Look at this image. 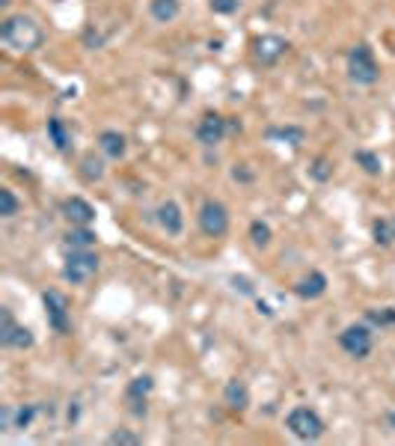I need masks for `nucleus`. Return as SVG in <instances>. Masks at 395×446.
Wrapping results in <instances>:
<instances>
[{
    "label": "nucleus",
    "mask_w": 395,
    "mask_h": 446,
    "mask_svg": "<svg viewBox=\"0 0 395 446\" xmlns=\"http://www.w3.org/2000/svg\"><path fill=\"white\" fill-rule=\"evenodd\" d=\"M368 321H375V325H395V309L387 306V309H368Z\"/></svg>",
    "instance_id": "29"
},
{
    "label": "nucleus",
    "mask_w": 395,
    "mask_h": 446,
    "mask_svg": "<svg viewBox=\"0 0 395 446\" xmlns=\"http://www.w3.org/2000/svg\"><path fill=\"white\" fill-rule=\"evenodd\" d=\"M63 215L66 220L71 223V227H90V223L95 220V208L81 200V196H69V200L63 203Z\"/></svg>",
    "instance_id": "11"
},
{
    "label": "nucleus",
    "mask_w": 395,
    "mask_h": 446,
    "mask_svg": "<svg viewBox=\"0 0 395 446\" xmlns=\"http://www.w3.org/2000/svg\"><path fill=\"white\" fill-rule=\"evenodd\" d=\"M30 345H33V333L27 330V327H15V330H12V337L6 339V345H4V349H30Z\"/></svg>",
    "instance_id": "25"
},
{
    "label": "nucleus",
    "mask_w": 395,
    "mask_h": 446,
    "mask_svg": "<svg viewBox=\"0 0 395 446\" xmlns=\"http://www.w3.org/2000/svg\"><path fill=\"white\" fill-rule=\"evenodd\" d=\"M223 402L229 411H247L250 407V390H247L244 381H229L223 390Z\"/></svg>",
    "instance_id": "12"
},
{
    "label": "nucleus",
    "mask_w": 395,
    "mask_h": 446,
    "mask_svg": "<svg viewBox=\"0 0 395 446\" xmlns=\"http://www.w3.org/2000/svg\"><path fill=\"white\" fill-rule=\"evenodd\" d=\"M66 244L71 247V250H90V247L95 244V232L90 227H71L69 235H66Z\"/></svg>",
    "instance_id": "17"
},
{
    "label": "nucleus",
    "mask_w": 395,
    "mask_h": 446,
    "mask_svg": "<svg viewBox=\"0 0 395 446\" xmlns=\"http://www.w3.org/2000/svg\"><path fill=\"white\" fill-rule=\"evenodd\" d=\"M107 443H113V446H140L143 438L134 435V431H128V428H119V431H113V435L107 438Z\"/></svg>",
    "instance_id": "27"
},
{
    "label": "nucleus",
    "mask_w": 395,
    "mask_h": 446,
    "mask_svg": "<svg viewBox=\"0 0 395 446\" xmlns=\"http://www.w3.org/2000/svg\"><path fill=\"white\" fill-rule=\"evenodd\" d=\"M98 271V256L90 250H71L66 256V265H63V277L71 283V286H83L90 283Z\"/></svg>",
    "instance_id": "3"
},
{
    "label": "nucleus",
    "mask_w": 395,
    "mask_h": 446,
    "mask_svg": "<svg viewBox=\"0 0 395 446\" xmlns=\"http://www.w3.org/2000/svg\"><path fill=\"white\" fill-rule=\"evenodd\" d=\"M389 426H392V428H395V411H392V414H389Z\"/></svg>",
    "instance_id": "33"
},
{
    "label": "nucleus",
    "mask_w": 395,
    "mask_h": 446,
    "mask_svg": "<svg viewBox=\"0 0 395 446\" xmlns=\"http://www.w3.org/2000/svg\"><path fill=\"white\" fill-rule=\"evenodd\" d=\"M232 179H235V182H253V173L247 170V164H235V170H232Z\"/></svg>",
    "instance_id": "32"
},
{
    "label": "nucleus",
    "mask_w": 395,
    "mask_h": 446,
    "mask_svg": "<svg viewBox=\"0 0 395 446\" xmlns=\"http://www.w3.org/2000/svg\"><path fill=\"white\" fill-rule=\"evenodd\" d=\"M310 176H312L315 182H327V179H333V161L324 158V155H318V158L312 161V167H310Z\"/></svg>",
    "instance_id": "23"
},
{
    "label": "nucleus",
    "mask_w": 395,
    "mask_h": 446,
    "mask_svg": "<svg viewBox=\"0 0 395 446\" xmlns=\"http://www.w3.org/2000/svg\"><path fill=\"white\" fill-rule=\"evenodd\" d=\"M372 235H375L377 244H384V247L392 244V241H395V215H392V217H384V220H375Z\"/></svg>",
    "instance_id": "21"
},
{
    "label": "nucleus",
    "mask_w": 395,
    "mask_h": 446,
    "mask_svg": "<svg viewBox=\"0 0 395 446\" xmlns=\"http://www.w3.org/2000/svg\"><path fill=\"white\" fill-rule=\"evenodd\" d=\"M286 426L298 440H318L324 435V419H321L312 407H294L286 419Z\"/></svg>",
    "instance_id": "4"
},
{
    "label": "nucleus",
    "mask_w": 395,
    "mask_h": 446,
    "mask_svg": "<svg viewBox=\"0 0 395 446\" xmlns=\"http://www.w3.org/2000/svg\"><path fill=\"white\" fill-rule=\"evenodd\" d=\"M208 4H212V9L217 12V15H232V12H238L241 0H208Z\"/></svg>",
    "instance_id": "30"
},
{
    "label": "nucleus",
    "mask_w": 395,
    "mask_h": 446,
    "mask_svg": "<svg viewBox=\"0 0 395 446\" xmlns=\"http://www.w3.org/2000/svg\"><path fill=\"white\" fill-rule=\"evenodd\" d=\"M229 131V122L220 116V114H205L200 119V126H196V140H200L202 146H217L220 140L226 137Z\"/></svg>",
    "instance_id": "9"
},
{
    "label": "nucleus",
    "mask_w": 395,
    "mask_h": 446,
    "mask_svg": "<svg viewBox=\"0 0 395 446\" xmlns=\"http://www.w3.org/2000/svg\"><path fill=\"white\" fill-rule=\"evenodd\" d=\"M250 238L256 247H268L270 244V227L265 220H253L250 223Z\"/></svg>",
    "instance_id": "26"
},
{
    "label": "nucleus",
    "mask_w": 395,
    "mask_h": 446,
    "mask_svg": "<svg viewBox=\"0 0 395 446\" xmlns=\"http://www.w3.org/2000/svg\"><path fill=\"white\" fill-rule=\"evenodd\" d=\"M149 12H152V18H155V21L169 24V21H176V18H179L181 4H179V0H149Z\"/></svg>",
    "instance_id": "16"
},
{
    "label": "nucleus",
    "mask_w": 395,
    "mask_h": 446,
    "mask_svg": "<svg viewBox=\"0 0 395 446\" xmlns=\"http://www.w3.org/2000/svg\"><path fill=\"white\" fill-rule=\"evenodd\" d=\"M354 161L368 173V176H380V170H384V167H380V158H377L375 152H366V149L354 152Z\"/></svg>",
    "instance_id": "22"
},
{
    "label": "nucleus",
    "mask_w": 395,
    "mask_h": 446,
    "mask_svg": "<svg viewBox=\"0 0 395 446\" xmlns=\"http://www.w3.org/2000/svg\"><path fill=\"white\" fill-rule=\"evenodd\" d=\"M12 4V0H0V6H9Z\"/></svg>",
    "instance_id": "34"
},
{
    "label": "nucleus",
    "mask_w": 395,
    "mask_h": 446,
    "mask_svg": "<svg viewBox=\"0 0 395 446\" xmlns=\"http://www.w3.org/2000/svg\"><path fill=\"white\" fill-rule=\"evenodd\" d=\"M42 301H45V309H48V325H51L60 337H66V333L71 330V318H69V301H66V295H60V292H45L42 295Z\"/></svg>",
    "instance_id": "7"
},
{
    "label": "nucleus",
    "mask_w": 395,
    "mask_h": 446,
    "mask_svg": "<svg viewBox=\"0 0 395 446\" xmlns=\"http://www.w3.org/2000/svg\"><path fill=\"white\" fill-rule=\"evenodd\" d=\"M268 137H270V140H282V143H289V146H300L306 134H303V128H298V126H286V128H270Z\"/></svg>",
    "instance_id": "19"
},
{
    "label": "nucleus",
    "mask_w": 395,
    "mask_h": 446,
    "mask_svg": "<svg viewBox=\"0 0 395 446\" xmlns=\"http://www.w3.org/2000/svg\"><path fill=\"white\" fill-rule=\"evenodd\" d=\"M33 417H36V405L18 407V414H15V428H27V426L33 423Z\"/></svg>",
    "instance_id": "31"
},
{
    "label": "nucleus",
    "mask_w": 395,
    "mask_h": 446,
    "mask_svg": "<svg viewBox=\"0 0 395 446\" xmlns=\"http://www.w3.org/2000/svg\"><path fill=\"white\" fill-rule=\"evenodd\" d=\"M339 345H342L345 354L356 357V360H366V357L372 354L375 337H372V330H368L366 325H351V327H345L339 333Z\"/></svg>",
    "instance_id": "5"
},
{
    "label": "nucleus",
    "mask_w": 395,
    "mask_h": 446,
    "mask_svg": "<svg viewBox=\"0 0 395 446\" xmlns=\"http://www.w3.org/2000/svg\"><path fill=\"white\" fill-rule=\"evenodd\" d=\"M152 387H155V381H152L149 375H140V378H134V381L128 384L125 399H128V405H131V414H137V417L146 414V396L152 393Z\"/></svg>",
    "instance_id": "10"
},
{
    "label": "nucleus",
    "mask_w": 395,
    "mask_h": 446,
    "mask_svg": "<svg viewBox=\"0 0 395 446\" xmlns=\"http://www.w3.org/2000/svg\"><path fill=\"white\" fill-rule=\"evenodd\" d=\"M200 229L208 235V238H223L229 232V212L223 203L217 200H205L200 208Z\"/></svg>",
    "instance_id": "6"
},
{
    "label": "nucleus",
    "mask_w": 395,
    "mask_h": 446,
    "mask_svg": "<svg viewBox=\"0 0 395 446\" xmlns=\"http://www.w3.org/2000/svg\"><path fill=\"white\" fill-rule=\"evenodd\" d=\"M286 51H289V42L282 39V36H274V33L258 36V39L253 42V57H256V63H262V66L279 63V60L286 57Z\"/></svg>",
    "instance_id": "8"
},
{
    "label": "nucleus",
    "mask_w": 395,
    "mask_h": 446,
    "mask_svg": "<svg viewBox=\"0 0 395 446\" xmlns=\"http://www.w3.org/2000/svg\"><path fill=\"white\" fill-rule=\"evenodd\" d=\"M18 215V196L9 188H0V217H15Z\"/></svg>",
    "instance_id": "24"
},
{
    "label": "nucleus",
    "mask_w": 395,
    "mask_h": 446,
    "mask_svg": "<svg viewBox=\"0 0 395 446\" xmlns=\"http://www.w3.org/2000/svg\"><path fill=\"white\" fill-rule=\"evenodd\" d=\"M81 176L86 182H102L104 179V161L95 158V152H86L81 158Z\"/></svg>",
    "instance_id": "18"
},
{
    "label": "nucleus",
    "mask_w": 395,
    "mask_h": 446,
    "mask_svg": "<svg viewBox=\"0 0 395 446\" xmlns=\"http://www.w3.org/2000/svg\"><path fill=\"white\" fill-rule=\"evenodd\" d=\"M48 137H51V143L63 152V149H69V131H66V126H63V119H57V116H51L48 119Z\"/></svg>",
    "instance_id": "20"
},
{
    "label": "nucleus",
    "mask_w": 395,
    "mask_h": 446,
    "mask_svg": "<svg viewBox=\"0 0 395 446\" xmlns=\"http://www.w3.org/2000/svg\"><path fill=\"white\" fill-rule=\"evenodd\" d=\"M0 39L12 51H36L45 36H42V27L30 15H9L0 24Z\"/></svg>",
    "instance_id": "1"
},
{
    "label": "nucleus",
    "mask_w": 395,
    "mask_h": 446,
    "mask_svg": "<svg viewBox=\"0 0 395 446\" xmlns=\"http://www.w3.org/2000/svg\"><path fill=\"white\" fill-rule=\"evenodd\" d=\"M294 292H298V297H303V301H315V297H321L327 292V277L312 271L310 277H303L298 286H294Z\"/></svg>",
    "instance_id": "14"
},
{
    "label": "nucleus",
    "mask_w": 395,
    "mask_h": 446,
    "mask_svg": "<svg viewBox=\"0 0 395 446\" xmlns=\"http://www.w3.org/2000/svg\"><path fill=\"white\" fill-rule=\"evenodd\" d=\"M15 318H12L9 309H0V345H6V339L12 337V330H15Z\"/></svg>",
    "instance_id": "28"
},
{
    "label": "nucleus",
    "mask_w": 395,
    "mask_h": 446,
    "mask_svg": "<svg viewBox=\"0 0 395 446\" xmlns=\"http://www.w3.org/2000/svg\"><path fill=\"white\" fill-rule=\"evenodd\" d=\"M348 74H351V81L360 83V86H372V83L380 81V69L375 63V54L366 42L354 45L348 51Z\"/></svg>",
    "instance_id": "2"
},
{
    "label": "nucleus",
    "mask_w": 395,
    "mask_h": 446,
    "mask_svg": "<svg viewBox=\"0 0 395 446\" xmlns=\"http://www.w3.org/2000/svg\"><path fill=\"white\" fill-rule=\"evenodd\" d=\"M158 223L164 227L167 235H179L184 229V217H181V208L176 203H164L158 208Z\"/></svg>",
    "instance_id": "13"
},
{
    "label": "nucleus",
    "mask_w": 395,
    "mask_h": 446,
    "mask_svg": "<svg viewBox=\"0 0 395 446\" xmlns=\"http://www.w3.org/2000/svg\"><path fill=\"white\" fill-rule=\"evenodd\" d=\"M98 149H102L107 158H122V155H125V149H128V143H125V137H122L119 131H102V134H98Z\"/></svg>",
    "instance_id": "15"
}]
</instances>
